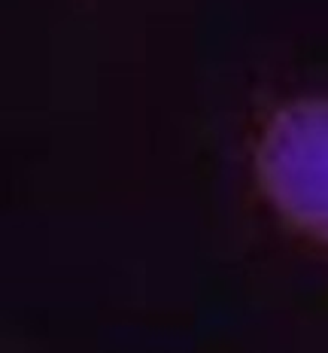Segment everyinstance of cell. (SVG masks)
I'll return each instance as SVG.
<instances>
[{
  "label": "cell",
  "instance_id": "obj_1",
  "mask_svg": "<svg viewBox=\"0 0 328 353\" xmlns=\"http://www.w3.org/2000/svg\"><path fill=\"white\" fill-rule=\"evenodd\" d=\"M259 171L276 208L328 241V101H298L267 122Z\"/></svg>",
  "mask_w": 328,
  "mask_h": 353
}]
</instances>
